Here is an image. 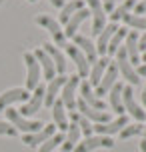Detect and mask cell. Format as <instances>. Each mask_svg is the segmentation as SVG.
Here are the masks:
<instances>
[{
	"mask_svg": "<svg viewBox=\"0 0 146 152\" xmlns=\"http://www.w3.org/2000/svg\"><path fill=\"white\" fill-rule=\"evenodd\" d=\"M28 2H38V0H28Z\"/></svg>",
	"mask_w": 146,
	"mask_h": 152,
	"instance_id": "44",
	"label": "cell"
},
{
	"mask_svg": "<svg viewBox=\"0 0 146 152\" xmlns=\"http://www.w3.org/2000/svg\"><path fill=\"white\" fill-rule=\"evenodd\" d=\"M64 142V132H60V134H54L52 138H48L46 142H42V146H40L38 152H54L58 146Z\"/></svg>",
	"mask_w": 146,
	"mask_h": 152,
	"instance_id": "34",
	"label": "cell"
},
{
	"mask_svg": "<svg viewBox=\"0 0 146 152\" xmlns=\"http://www.w3.org/2000/svg\"><path fill=\"white\" fill-rule=\"evenodd\" d=\"M80 86V76L78 74H72L68 76V80H66V84L62 86V102H64V108L66 110H76V88Z\"/></svg>",
	"mask_w": 146,
	"mask_h": 152,
	"instance_id": "6",
	"label": "cell"
},
{
	"mask_svg": "<svg viewBox=\"0 0 146 152\" xmlns=\"http://www.w3.org/2000/svg\"><path fill=\"white\" fill-rule=\"evenodd\" d=\"M114 56H116L114 64H116V68H118V74H122V78H126V82L130 84V86H138L140 84V76L136 74V68H134V66L130 64V60H128L126 48L120 46Z\"/></svg>",
	"mask_w": 146,
	"mask_h": 152,
	"instance_id": "1",
	"label": "cell"
},
{
	"mask_svg": "<svg viewBox=\"0 0 146 152\" xmlns=\"http://www.w3.org/2000/svg\"><path fill=\"white\" fill-rule=\"evenodd\" d=\"M126 124H128V118L122 114V116H118L116 120L104 122V124H94L92 132H96V134H100V136H112V134H116V132H120Z\"/></svg>",
	"mask_w": 146,
	"mask_h": 152,
	"instance_id": "13",
	"label": "cell"
},
{
	"mask_svg": "<svg viewBox=\"0 0 146 152\" xmlns=\"http://www.w3.org/2000/svg\"><path fill=\"white\" fill-rule=\"evenodd\" d=\"M138 50H140V52H144V50H146V32L142 34V36H138Z\"/></svg>",
	"mask_w": 146,
	"mask_h": 152,
	"instance_id": "38",
	"label": "cell"
},
{
	"mask_svg": "<svg viewBox=\"0 0 146 152\" xmlns=\"http://www.w3.org/2000/svg\"><path fill=\"white\" fill-rule=\"evenodd\" d=\"M108 64H110V58L108 56H102V58H98V60L94 62V66L90 68V72H88V84L90 86H98L100 80H102V76H104V70L108 68Z\"/></svg>",
	"mask_w": 146,
	"mask_h": 152,
	"instance_id": "25",
	"label": "cell"
},
{
	"mask_svg": "<svg viewBox=\"0 0 146 152\" xmlns=\"http://www.w3.org/2000/svg\"><path fill=\"white\" fill-rule=\"evenodd\" d=\"M36 24L50 32L56 48H64V46H66V36H64V30H62V26H60L58 20H54L52 16H48V14H38L36 16Z\"/></svg>",
	"mask_w": 146,
	"mask_h": 152,
	"instance_id": "2",
	"label": "cell"
},
{
	"mask_svg": "<svg viewBox=\"0 0 146 152\" xmlns=\"http://www.w3.org/2000/svg\"><path fill=\"white\" fill-rule=\"evenodd\" d=\"M134 6H136V0H124V2H122V4H120L118 8H114V10H112V14H110L112 22H118V20H122V18L128 14V12H130Z\"/></svg>",
	"mask_w": 146,
	"mask_h": 152,
	"instance_id": "31",
	"label": "cell"
},
{
	"mask_svg": "<svg viewBox=\"0 0 146 152\" xmlns=\"http://www.w3.org/2000/svg\"><path fill=\"white\" fill-rule=\"evenodd\" d=\"M70 122H76L78 126H80V132L84 134V138L92 136V126L94 124L88 120V118H84L78 110H72V112H70Z\"/></svg>",
	"mask_w": 146,
	"mask_h": 152,
	"instance_id": "30",
	"label": "cell"
},
{
	"mask_svg": "<svg viewBox=\"0 0 146 152\" xmlns=\"http://www.w3.org/2000/svg\"><path fill=\"white\" fill-rule=\"evenodd\" d=\"M118 30V24L116 22H110L104 26V30L98 34V38H96V52L102 54V56H106V48H108V42H110V38L114 36V32Z\"/></svg>",
	"mask_w": 146,
	"mask_h": 152,
	"instance_id": "22",
	"label": "cell"
},
{
	"mask_svg": "<svg viewBox=\"0 0 146 152\" xmlns=\"http://www.w3.org/2000/svg\"><path fill=\"white\" fill-rule=\"evenodd\" d=\"M100 2H102V8H104V12H112V10H114L116 0H100Z\"/></svg>",
	"mask_w": 146,
	"mask_h": 152,
	"instance_id": "37",
	"label": "cell"
},
{
	"mask_svg": "<svg viewBox=\"0 0 146 152\" xmlns=\"http://www.w3.org/2000/svg\"><path fill=\"white\" fill-rule=\"evenodd\" d=\"M136 74H138V76H146V62H144V64H140L138 68H136Z\"/></svg>",
	"mask_w": 146,
	"mask_h": 152,
	"instance_id": "39",
	"label": "cell"
},
{
	"mask_svg": "<svg viewBox=\"0 0 146 152\" xmlns=\"http://www.w3.org/2000/svg\"><path fill=\"white\" fill-rule=\"evenodd\" d=\"M44 92H46V88H44V86H38L36 90H32L30 98L24 102L22 108H20L18 112L22 114V116H32V114H36L40 110V106L44 104Z\"/></svg>",
	"mask_w": 146,
	"mask_h": 152,
	"instance_id": "10",
	"label": "cell"
},
{
	"mask_svg": "<svg viewBox=\"0 0 146 152\" xmlns=\"http://www.w3.org/2000/svg\"><path fill=\"white\" fill-rule=\"evenodd\" d=\"M76 108L80 110V114L84 116V118H88L90 122H94V124H104V122H110V114L104 110H96V108L92 106H88L82 98H78L76 100Z\"/></svg>",
	"mask_w": 146,
	"mask_h": 152,
	"instance_id": "12",
	"label": "cell"
},
{
	"mask_svg": "<svg viewBox=\"0 0 146 152\" xmlns=\"http://www.w3.org/2000/svg\"><path fill=\"white\" fill-rule=\"evenodd\" d=\"M56 134V126L54 124H48V126H42L38 132H32V134H24L22 142L26 146H38L42 142H46L48 138H52Z\"/></svg>",
	"mask_w": 146,
	"mask_h": 152,
	"instance_id": "15",
	"label": "cell"
},
{
	"mask_svg": "<svg viewBox=\"0 0 146 152\" xmlns=\"http://www.w3.org/2000/svg\"><path fill=\"white\" fill-rule=\"evenodd\" d=\"M144 124L142 122H134V124H126L118 134H120V138L122 140H128V138H132V136H138V134H142L144 132Z\"/></svg>",
	"mask_w": 146,
	"mask_h": 152,
	"instance_id": "32",
	"label": "cell"
},
{
	"mask_svg": "<svg viewBox=\"0 0 146 152\" xmlns=\"http://www.w3.org/2000/svg\"><path fill=\"white\" fill-rule=\"evenodd\" d=\"M42 50L52 58L54 66H56V74H66V56H64V52H62L60 48H56L50 42H44L42 44Z\"/></svg>",
	"mask_w": 146,
	"mask_h": 152,
	"instance_id": "17",
	"label": "cell"
},
{
	"mask_svg": "<svg viewBox=\"0 0 146 152\" xmlns=\"http://www.w3.org/2000/svg\"><path fill=\"white\" fill-rule=\"evenodd\" d=\"M122 20H124L126 26H130L134 30H144L146 32V16H136V14H132V12H128Z\"/></svg>",
	"mask_w": 146,
	"mask_h": 152,
	"instance_id": "33",
	"label": "cell"
},
{
	"mask_svg": "<svg viewBox=\"0 0 146 152\" xmlns=\"http://www.w3.org/2000/svg\"><path fill=\"white\" fill-rule=\"evenodd\" d=\"M66 80H68V76L66 74H58L54 80H50L46 86V92H44V104L46 106H52L54 100L58 98V92L62 90V86L66 84Z\"/></svg>",
	"mask_w": 146,
	"mask_h": 152,
	"instance_id": "18",
	"label": "cell"
},
{
	"mask_svg": "<svg viewBox=\"0 0 146 152\" xmlns=\"http://www.w3.org/2000/svg\"><path fill=\"white\" fill-rule=\"evenodd\" d=\"M88 16H90V10H88V8H82V10H78L74 16H70V20L64 24V36L66 38H74L76 32H78V28H80V24L84 22Z\"/></svg>",
	"mask_w": 146,
	"mask_h": 152,
	"instance_id": "20",
	"label": "cell"
},
{
	"mask_svg": "<svg viewBox=\"0 0 146 152\" xmlns=\"http://www.w3.org/2000/svg\"><path fill=\"white\" fill-rule=\"evenodd\" d=\"M80 98L84 100L88 106H92V108H96V110H106V104L102 102V98H98L96 96V92H92V86L88 82H80Z\"/></svg>",
	"mask_w": 146,
	"mask_h": 152,
	"instance_id": "21",
	"label": "cell"
},
{
	"mask_svg": "<svg viewBox=\"0 0 146 152\" xmlns=\"http://www.w3.org/2000/svg\"><path fill=\"white\" fill-rule=\"evenodd\" d=\"M0 6H2V0H0Z\"/></svg>",
	"mask_w": 146,
	"mask_h": 152,
	"instance_id": "45",
	"label": "cell"
},
{
	"mask_svg": "<svg viewBox=\"0 0 146 152\" xmlns=\"http://www.w3.org/2000/svg\"><path fill=\"white\" fill-rule=\"evenodd\" d=\"M124 48H126V54H128V60H130L132 66H136V64H140V50H138V34H136V30L128 32V36H126V44H124Z\"/></svg>",
	"mask_w": 146,
	"mask_h": 152,
	"instance_id": "24",
	"label": "cell"
},
{
	"mask_svg": "<svg viewBox=\"0 0 146 152\" xmlns=\"http://www.w3.org/2000/svg\"><path fill=\"white\" fill-rule=\"evenodd\" d=\"M140 60H142V62H146V50H144L142 54H140Z\"/></svg>",
	"mask_w": 146,
	"mask_h": 152,
	"instance_id": "43",
	"label": "cell"
},
{
	"mask_svg": "<svg viewBox=\"0 0 146 152\" xmlns=\"http://www.w3.org/2000/svg\"><path fill=\"white\" fill-rule=\"evenodd\" d=\"M34 58H36V60H38V64H40V70H42V74H44V78H46L48 82H50V80H54V78H56V66H54V62H52V58H50V56H48L46 52H44V50H42V48H38V50H34Z\"/></svg>",
	"mask_w": 146,
	"mask_h": 152,
	"instance_id": "16",
	"label": "cell"
},
{
	"mask_svg": "<svg viewBox=\"0 0 146 152\" xmlns=\"http://www.w3.org/2000/svg\"><path fill=\"white\" fill-rule=\"evenodd\" d=\"M140 152H146V140H142V142H140Z\"/></svg>",
	"mask_w": 146,
	"mask_h": 152,
	"instance_id": "41",
	"label": "cell"
},
{
	"mask_svg": "<svg viewBox=\"0 0 146 152\" xmlns=\"http://www.w3.org/2000/svg\"><path fill=\"white\" fill-rule=\"evenodd\" d=\"M122 88L124 84L116 82L112 88H110V92H108V98H110V106H112V110H114L118 116H122L124 114V104H122Z\"/></svg>",
	"mask_w": 146,
	"mask_h": 152,
	"instance_id": "27",
	"label": "cell"
},
{
	"mask_svg": "<svg viewBox=\"0 0 146 152\" xmlns=\"http://www.w3.org/2000/svg\"><path fill=\"white\" fill-rule=\"evenodd\" d=\"M64 52H66V56H68L70 60L76 64L78 76H80V78H86V76H88V72H90V64H88V60H86V56L80 52V48H78L76 44H70V42H66V46H64Z\"/></svg>",
	"mask_w": 146,
	"mask_h": 152,
	"instance_id": "9",
	"label": "cell"
},
{
	"mask_svg": "<svg viewBox=\"0 0 146 152\" xmlns=\"http://www.w3.org/2000/svg\"><path fill=\"white\" fill-rule=\"evenodd\" d=\"M30 98V92L26 88H8L6 92L0 94V110L10 108L14 102H26Z\"/></svg>",
	"mask_w": 146,
	"mask_h": 152,
	"instance_id": "11",
	"label": "cell"
},
{
	"mask_svg": "<svg viewBox=\"0 0 146 152\" xmlns=\"http://www.w3.org/2000/svg\"><path fill=\"white\" fill-rule=\"evenodd\" d=\"M82 8H84V2H82V0H70V2H66V4L60 8L58 22H60V24H66L70 20V16H74L78 10H82Z\"/></svg>",
	"mask_w": 146,
	"mask_h": 152,
	"instance_id": "28",
	"label": "cell"
},
{
	"mask_svg": "<svg viewBox=\"0 0 146 152\" xmlns=\"http://www.w3.org/2000/svg\"><path fill=\"white\" fill-rule=\"evenodd\" d=\"M140 98H142V104H144V108H146V90L140 94Z\"/></svg>",
	"mask_w": 146,
	"mask_h": 152,
	"instance_id": "42",
	"label": "cell"
},
{
	"mask_svg": "<svg viewBox=\"0 0 146 152\" xmlns=\"http://www.w3.org/2000/svg\"><path fill=\"white\" fill-rule=\"evenodd\" d=\"M132 14H136V16H144L146 14V0L136 2V6H134V12H132Z\"/></svg>",
	"mask_w": 146,
	"mask_h": 152,
	"instance_id": "36",
	"label": "cell"
},
{
	"mask_svg": "<svg viewBox=\"0 0 146 152\" xmlns=\"http://www.w3.org/2000/svg\"><path fill=\"white\" fill-rule=\"evenodd\" d=\"M84 2L88 4L90 16H92V34L98 36L100 32L104 30V26H106V12H104L100 0H84Z\"/></svg>",
	"mask_w": 146,
	"mask_h": 152,
	"instance_id": "8",
	"label": "cell"
},
{
	"mask_svg": "<svg viewBox=\"0 0 146 152\" xmlns=\"http://www.w3.org/2000/svg\"><path fill=\"white\" fill-rule=\"evenodd\" d=\"M24 64H26V90L32 92L40 86V76H42V70H40L38 60L34 58L32 52H24Z\"/></svg>",
	"mask_w": 146,
	"mask_h": 152,
	"instance_id": "4",
	"label": "cell"
},
{
	"mask_svg": "<svg viewBox=\"0 0 146 152\" xmlns=\"http://www.w3.org/2000/svg\"><path fill=\"white\" fill-rule=\"evenodd\" d=\"M52 116H54V126H56V128H60L62 132H66V130H68V114H66V108H64V102H62V100H54V104L52 106Z\"/></svg>",
	"mask_w": 146,
	"mask_h": 152,
	"instance_id": "23",
	"label": "cell"
},
{
	"mask_svg": "<svg viewBox=\"0 0 146 152\" xmlns=\"http://www.w3.org/2000/svg\"><path fill=\"white\" fill-rule=\"evenodd\" d=\"M50 4L56 6V8H62V6H64V0H50Z\"/></svg>",
	"mask_w": 146,
	"mask_h": 152,
	"instance_id": "40",
	"label": "cell"
},
{
	"mask_svg": "<svg viewBox=\"0 0 146 152\" xmlns=\"http://www.w3.org/2000/svg\"><path fill=\"white\" fill-rule=\"evenodd\" d=\"M80 126L76 122H70L68 130H66V142H62V152H70L76 148V144L80 142Z\"/></svg>",
	"mask_w": 146,
	"mask_h": 152,
	"instance_id": "26",
	"label": "cell"
},
{
	"mask_svg": "<svg viewBox=\"0 0 146 152\" xmlns=\"http://www.w3.org/2000/svg\"><path fill=\"white\" fill-rule=\"evenodd\" d=\"M72 44H76L78 48H80V52L86 56V60H88V64L90 62H96L98 60V52H96V46H94V42L90 40V38H86V36H82V34H76L74 36V42Z\"/></svg>",
	"mask_w": 146,
	"mask_h": 152,
	"instance_id": "19",
	"label": "cell"
},
{
	"mask_svg": "<svg viewBox=\"0 0 146 152\" xmlns=\"http://www.w3.org/2000/svg\"><path fill=\"white\" fill-rule=\"evenodd\" d=\"M6 118L8 122L14 126L16 130H22L24 134H32V132H38L44 124L40 120H28V118H24L22 114L14 110V108H6Z\"/></svg>",
	"mask_w": 146,
	"mask_h": 152,
	"instance_id": "3",
	"label": "cell"
},
{
	"mask_svg": "<svg viewBox=\"0 0 146 152\" xmlns=\"http://www.w3.org/2000/svg\"><path fill=\"white\" fill-rule=\"evenodd\" d=\"M128 36V28H124V26H118V30L114 32V36L110 38V42H108V48H106V54L108 56H114L118 52V48L122 44V40H126Z\"/></svg>",
	"mask_w": 146,
	"mask_h": 152,
	"instance_id": "29",
	"label": "cell"
},
{
	"mask_svg": "<svg viewBox=\"0 0 146 152\" xmlns=\"http://www.w3.org/2000/svg\"><path fill=\"white\" fill-rule=\"evenodd\" d=\"M112 146H114L112 136H100V134L94 136L92 134V136L80 140L76 144V148H74V152H92V150H96V148H112Z\"/></svg>",
	"mask_w": 146,
	"mask_h": 152,
	"instance_id": "7",
	"label": "cell"
},
{
	"mask_svg": "<svg viewBox=\"0 0 146 152\" xmlns=\"http://www.w3.org/2000/svg\"><path fill=\"white\" fill-rule=\"evenodd\" d=\"M122 104H124V110H128V114L136 122H146V112L140 108L138 102L134 100V90H132L130 84L122 88Z\"/></svg>",
	"mask_w": 146,
	"mask_h": 152,
	"instance_id": "5",
	"label": "cell"
},
{
	"mask_svg": "<svg viewBox=\"0 0 146 152\" xmlns=\"http://www.w3.org/2000/svg\"><path fill=\"white\" fill-rule=\"evenodd\" d=\"M116 80H118V68H116L114 62H110V64H108V68L104 70V76H102L100 84L96 86V96L100 98L102 94H108L110 88L116 84Z\"/></svg>",
	"mask_w": 146,
	"mask_h": 152,
	"instance_id": "14",
	"label": "cell"
},
{
	"mask_svg": "<svg viewBox=\"0 0 146 152\" xmlns=\"http://www.w3.org/2000/svg\"><path fill=\"white\" fill-rule=\"evenodd\" d=\"M0 136H16V128L10 124V122L0 120Z\"/></svg>",
	"mask_w": 146,
	"mask_h": 152,
	"instance_id": "35",
	"label": "cell"
}]
</instances>
